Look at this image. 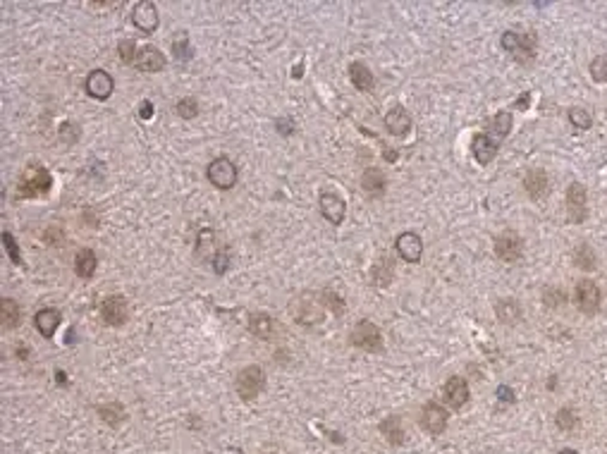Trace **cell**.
<instances>
[{"label":"cell","mask_w":607,"mask_h":454,"mask_svg":"<svg viewBox=\"0 0 607 454\" xmlns=\"http://www.w3.org/2000/svg\"><path fill=\"white\" fill-rule=\"evenodd\" d=\"M34 325L38 327V332H41L43 337H53L60 325V314L55 309H41L34 316Z\"/></svg>","instance_id":"22"},{"label":"cell","mask_w":607,"mask_h":454,"mask_svg":"<svg viewBox=\"0 0 607 454\" xmlns=\"http://www.w3.org/2000/svg\"><path fill=\"white\" fill-rule=\"evenodd\" d=\"M132 22L136 24V29L143 31V34H153L158 29V8L151 0H141V3L134 5V13H132Z\"/></svg>","instance_id":"9"},{"label":"cell","mask_w":607,"mask_h":454,"mask_svg":"<svg viewBox=\"0 0 607 454\" xmlns=\"http://www.w3.org/2000/svg\"><path fill=\"white\" fill-rule=\"evenodd\" d=\"M557 425H560L562 430H574L578 425L576 414H574L571 409H560V414H557Z\"/></svg>","instance_id":"37"},{"label":"cell","mask_w":607,"mask_h":454,"mask_svg":"<svg viewBox=\"0 0 607 454\" xmlns=\"http://www.w3.org/2000/svg\"><path fill=\"white\" fill-rule=\"evenodd\" d=\"M567 211H569V220L574 225H581L588 218V194L586 187L581 182L569 184V191H567Z\"/></svg>","instance_id":"5"},{"label":"cell","mask_w":607,"mask_h":454,"mask_svg":"<svg viewBox=\"0 0 607 454\" xmlns=\"http://www.w3.org/2000/svg\"><path fill=\"white\" fill-rule=\"evenodd\" d=\"M590 76L600 84H607V56H598L590 63Z\"/></svg>","instance_id":"33"},{"label":"cell","mask_w":607,"mask_h":454,"mask_svg":"<svg viewBox=\"0 0 607 454\" xmlns=\"http://www.w3.org/2000/svg\"><path fill=\"white\" fill-rule=\"evenodd\" d=\"M523 187H526V194L531 196V199H543L545 194H548V172L540 170V168H533V170L526 172V177H523Z\"/></svg>","instance_id":"18"},{"label":"cell","mask_w":607,"mask_h":454,"mask_svg":"<svg viewBox=\"0 0 607 454\" xmlns=\"http://www.w3.org/2000/svg\"><path fill=\"white\" fill-rule=\"evenodd\" d=\"M208 179L218 189H232L237 182V168L230 158H215L208 165Z\"/></svg>","instance_id":"6"},{"label":"cell","mask_w":607,"mask_h":454,"mask_svg":"<svg viewBox=\"0 0 607 454\" xmlns=\"http://www.w3.org/2000/svg\"><path fill=\"white\" fill-rule=\"evenodd\" d=\"M136 67L143 70V72H161L165 67V56L156 46H143L139 48V56H136Z\"/></svg>","instance_id":"17"},{"label":"cell","mask_w":607,"mask_h":454,"mask_svg":"<svg viewBox=\"0 0 607 454\" xmlns=\"http://www.w3.org/2000/svg\"><path fill=\"white\" fill-rule=\"evenodd\" d=\"M268 454H275V452H268Z\"/></svg>","instance_id":"47"},{"label":"cell","mask_w":607,"mask_h":454,"mask_svg":"<svg viewBox=\"0 0 607 454\" xmlns=\"http://www.w3.org/2000/svg\"><path fill=\"white\" fill-rule=\"evenodd\" d=\"M473 156H476V161L481 163V165H488L490 161L495 158V153H498V144H495L493 139H490L488 134H476L473 136Z\"/></svg>","instance_id":"20"},{"label":"cell","mask_w":607,"mask_h":454,"mask_svg":"<svg viewBox=\"0 0 607 454\" xmlns=\"http://www.w3.org/2000/svg\"><path fill=\"white\" fill-rule=\"evenodd\" d=\"M385 184H388V179H385V175L380 172L378 168H368V170L361 175V187L368 196H383Z\"/></svg>","instance_id":"21"},{"label":"cell","mask_w":607,"mask_h":454,"mask_svg":"<svg viewBox=\"0 0 607 454\" xmlns=\"http://www.w3.org/2000/svg\"><path fill=\"white\" fill-rule=\"evenodd\" d=\"M3 242H5V249H8L10 259H13V264L22 266V254H19V249H17V242H15V237H13V234H10V232H3Z\"/></svg>","instance_id":"39"},{"label":"cell","mask_w":607,"mask_h":454,"mask_svg":"<svg viewBox=\"0 0 607 454\" xmlns=\"http://www.w3.org/2000/svg\"><path fill=\"white\" fill-rule=\"evenodd\" d=\"M173 51H175V58H178V60H189V58H191L189 38H187L184 34H180V36L173 41Z\"/></svg>","instance_id":"34"},{"label":"cell","mask_w":607,"mask_h":454,"mask_svg":"<svg viewBox=\"0 0 607 454\" xmlns=\"http://www.w3.org/2000/svg\"><path fill=\"white\" fill-rule=\"evenodd\" d=\"M510 129H512V113L502 111L488 122V132H485V134H488L495 144H500V139H505V136L510 134Z\"/></svg>","instance_id":"23"},{"label":"cell","mask_w":607,"mask_h":454,"mask_svg":"<svg viewBox=\"0 0 607 454\" xmlns=\"http://www.w3.org/2000/svg\"><path fill=\"white\" fill-rule=\"evenodd\" d=\"M323 309H325L323 297H321V302H313V294H304V297L297 299L294 306H292V314H294L297 323H301V325H311V323L321 321Z\"/></svg>","instance_id":"7"},{"label":"cell","mask_w":607,"mask_h":454,"mask_svg":"<svg viewBox=\"0 0 607 454\" xmlns=\"http://www.w3.org/2000/svg\"><path fill=\"white\" fill-rule=\"evenodd\" d=\"M528 98H531V94H528V91H526V94H523V96L519 98V101L514 103V108H517V111H526V106H528Z\"/></svg>","instance_id":"43"},{"label":"cell","mask_w":607,"mask_h":454,"mask_svg":"<svg viewBox=\"0 0 607 454\" xmlns=\"http://www.w3.org/2000/svg\"><path fill=\"white\" fill-rule=\"evenodd\" d=\"M178 115L184 120H191L198 115V103L194 101V98H182V101L178 103Z\"/></svg>","instance_id":"38"},{"label":"cell","mask_w":607,"mask_h":454,"mask_svg":"<svg viewBox=\"0 0 607 454\" xmlns=\"http://www.w3.org/2000/svg\"><path fill=\"white\" fill-rule=\"evenodd\" d=\"M380 433L388 437L390 445H402L404 442V428L400 423V416H388L380 423Z\"/></svg>","instance_id":"26"},{"label":"cell","mask_w":607,"mask_h":454,"mask_svg":"<svg viewBox=\"0 0 607 454\" xmlns=\"http://www.w3.org/2000/svg\"><path fill=\"white\" fill-rule=\"evenodd\" d=\"M118 51H120V58H123L125 65H136V56H139V51H136L134 41H123Z\"/></svg>","instance_id":"36"},{"label":"cell","mask_w":607,"mask_h":454,"mask_svg":"<svg viewBox=\"0 0 607 454\" xmlns=\"http://www.w3.org/2000/svg\"><path fill=\"white\" fill-rule=\"evenodd\" d=\"M139 117L141 120H148V117H153V106L148 101H143L141 106H139Z\"/></svg>","instance_id":"42"},{"label":"cell","mask_w":607,"mask_h":454,"mask_svg":"<svg viewBox=\"0 0 607 454\" xmlns=\"http://www.w3.org/2000/svg\"><path fill=\"white\" fill-rule=\"evenodd\" d=\"M228 251H218V256H215V273H225V268H228Z\"/></svg>","instance_id":"40"},{"label":"cell","mask_w":607,"mask_h":454,"mask_svg":"<svg viewBox=\"0 0 607 454\" xmlns=\"http://www.w3.org/2000/svg\"><path fill=\"white\" fill-rule=\"evenodd\" d=\"M523 254V242L521 237L514 232H505L495 239V256L505 264H514V261L521 259Z\"/></svg>","instance_id":"8"},{"label":"cell","mask_w":607,"mask_h":454,"mask_svg":"<svg viewBox=\"0 0 607 454\" xmlns=\"http://www.w3.org/2000/svg\"><path fill=\"white\" fill-rule=\"evenodd\" d=\"M385 127H388V132H390V134H395V136H404L407 132H409V127H411V117H409V113H407L402 106L393 108V111L385 115Z\"/></svg>","instance_id":"19"},{"label":"cell","mask_w":607,"mask_h":454,"mask_svg":"<svg viewBox=\"0 0 607 454\" xmlns=\"http://www.w3.org/2000/svg\"><path fill=\"white\" fill-rule=\"evenodd\" d=\"M395 244H397L400 256L407 261V264H418V259H421V254H423V242H421V237H418L416 232L400 234Z\"/></svg>","instance_id":"14"},{"label":"cell","mask_w":607,"mask_h":454,"mask_svg":"<svg viewBox=\"0 0 607 454\" xmlns=\"http://www.w3.org/2000/svg\"><path fill=\"white\" fill-rule=\"evenodd\" d=\"M560 454H578V452L576 450H562Z\"/></svg>","instance_id":"45"},{"label":"cell","mask_w":607,"mask_h":454,"mask_svg":"<svg viewBox=\"0 0 607 454\" xmlns=\"http://www.w3.org/2000/svg\"><path fill=\"white\" fill-rule=\"evenodd\" d=\"M19 306L17 302H13V299H3L0 302V321H3V327L5 330H13V327L19 325Z\"/></svg>","instance_id":"27"},{"label":"cell","mask_w":607,"mask_h":454,"mask_svg":"<svg viewBox=\"0 0 607 454\" xmlns=\"http://www.w3.org/2000/svg\"><path fill=\"white\" fill-rule=\"evenodd\" d=\"M373 280H375V284H383V287L393 280V261L380 259L378 264L373 266Z\"/></svg>","instance_id":"30"},{"label":"cell","mask_w":607,"mask_h":454,"mask_svg":"<svg viewBox=\"0 0 607 454\" xmlns=\"http://www.w3.org/2000/svg\"><path fill=\"white\" fill-rule=\"evenodd\" d=\"M74 273L79 277H84V280L93 277V273H96V254H93L91 249H81L79 254H77V259H74Z\"/></svg>","instance_id":"24"},{"label":"cell","mask_w":607,"mask_h":454,"mask_svg":"<svg viewBox=\"0 0 607 454\" xmlns=\"http://www.w3.org/2000/svg\"><path fill=\"white\" fill-rule=\"evenodd\" d=\"M263 387H266V378H263V371L258 368V366H246V368H242L239 375H237V392H239V397L246 399V402H251V399L261 395Z\"/></svg>","instance_id":"2"},{"label":"cell","mask_w":607,"mask_h":454,"mask_svg":"<svg viewBox=\"0 0 607 454\" xmlns=\"http://www.w3.org/2000/svg\"><path fill=\"white\" fill-rule=\"evenodd\" d=\"M502 48L510 51L517 60L526 63V60H531L533 56H536V53H533L536 51V36L517 34V31H505V34H502Z\"/></svg>","instance_id":"4"},{"label":"cell","mask_w":607,"mask_h":454,"mask_svg":"<svg viewBox=\"0 0 607 454\" xmlns=\"http://www.w3.org/2000/svg\"><path fill=\"white\" fill-rule=\"evenodd\" d=\"M574 261H576V266L583 268V270H593L595 268V254L590 251L588 244H581L574 251Z\"/></svg>","instance_id":"31"},{"label":"cell","mask_w":607,"mask_h":454,"mask_svg":"<svg viewBox=\"0 0 607 454\" xmlns=\"http://www.w3.org/2000/svg\"><path fill=\"white\" fill-rule=\"evenodd\" d=\"M278 127H280V134H292V122H290V120H285V122L280 120Z\"/></svg>","instance_id":"44"},{"label":"cell","mask_w":607,"mask_h":454,"mask_svg":"<svg viewBox=\"0 0 607 454\" xmlns=\"http://www.w3.org/2000/svg\"><path fill=\"white\" fill-rule=\"evenodd\" d=\"M349 76H352V84H354L358 91H371L373 89V74L363 63H352L349 65Z\"/></svg>","instance_id":"25"},{"label":"cell","mask_w":607,"mask_h":454,"mask_svg":"<svg viewBox=\"0 0 607 454\" xmlns=\"http://www.w3.org/2000/svg\"><path fill=\"white\" fill-rule=\"evenodd\" d=\"M101 316L108 325H123L127 321V299L120 297V294L106 297L101 304Z\"/></svg>","instance_id":"12"},{"label":"cell","mask_w":607,"mask_h":454,"mask_svg":"<svg viewBox=\"0 0 607 454\" xmlns=\"http://www.w3.org/2000/svg\"><path fill=\"white\" fill-rule=\"evenodd\" d=\"M349 340L354 347L363 349V352H380L383 349V335H380V330L373 325L371 321H361L354 325V330H352Z\"/></svg>","instance_id":"3"},{"label":"cell","mask_w":607,"mask_h":454,"mask_svg":"<svg viewBox=\"0 0 607 454\" xmlns=\"http://www.w3.org/2000/svg\"><path fill=\"white\" fill-rule=\"evenodd\" d=\"M318 204H321V213L323 218L328 222H333V225H340L342 220H345V201L340 199L338 194H333V191H323L321 199H318Z\"/></svg>","instance_id":"13"},{"label":"cell","mask_w":607,"mask_h":454,"mask_svg":"<svg viewBox=\"0 0 607 454\" xmlns=\"http://www.w3.org/2000/svg\"><path fill=\"white\" fill-rule=\"evenodd\" d=\"M421 425L430 435H440L447 428V412L438 402H428L421 412Z\"/></svg>","instance_id":"11"},{"label":"cell","mask_w":607,"mask_h":454,"mask_svg":"<svg viewBox=\"0 0 607 454\" xmlns=\"http://www.w3.org/2000/svg\"><path fill=\"white\" fill-rule=\"evenodd\" d=\"M495 311H498L500 321L505 323H517L521 318V309H519L514 299H502V302H498V306H495Z\"/></svg>","instance_id":"29"},{"label":"cell","mask_w":607,"mask_h":454,"mask_svg":"<svg viewBox=\"0 0 607 454\" xmlns=\"http://www.w3.org/2000/svg\"><path fill=\"white\" fill-rule=\"evenodd\" d=\"M249 330L253 332L256 337H261V340H266V337H270V332H273V318L266 314H256L251 316L249 321Z\"/></svg>","instance_id":"28"},{"label":"cell","mask_w":607,"mask_h":454,"mask_svg":"<svg viewBox=\"0 0 607 454\" xmlns=\"http://www.w3.org/2000/svg\"><path fill=\"white\" fill-rule=\"evenodd\" d=\"M98 414H101V419L106 421V423H110V425H118L120 421L125 419L123 407H120V404H103V407H98Z\"/></svg>","instance_id":"32"},{"label":"cell","mask_w":607,"mask_h":454,"mask_svg":"<svg viewBox=\"0 0 607 454\" xmlns=\"http://www.w3.org/2000/svg\"><path fill=\"white\" fill-rule=\"evenodd\" d=\"M569 122L576 129H590V115L583 108H571L569 111Z\"/></svg>","instance_id":"35"},{"label":"cell","mask_w":607,"mask_h":454,"mask_svg":"<svg viewBox=\"0 0 607 454\" xmlns=\"http://www.w3.org/2000/svg\"><path fill=\"white\" fill-rule=\"evenodd\" d=\"M445 402L452 409H462L468 402V385L464 378H450L445 382Z\"/></svg>","instance_id":"16"},{"label":"cell","mask_w":607,"mask_h":454,"mask_svg":"<svg viewBox=\"0 0 607 454\" xmlns=\"http://www.w3.org/2000/svg\"><path fill=\"white\" fill-rule=\"evenodd\" d=\"M223 454H237V452H223Z\"/></svg>","instance_id":"46"},{"label":"cell","mask_w":607,"mask_h":454,"mask_svg":"<svg viewBox=\"0 0 607 454\" xmlns=\"http://www.w3.org/2000/svg\"><path fill=\"white\" fill-rule=\"evenodd\" d=\"M86 94L91 98H98V101H106V98L113 94V79H110V74L103 72V70H93V72L86 76Z\"/></svg>","instance_id":"15"},{"label":"cell","mask_w":607,"mask_h":454,"mask_svg":"<svg viewBox=\"0 0 607 454\" xmlns=\"http://www.w3.org/2000/svg\"><path fill=\"white\" fill-rule=\"evenodd\" d=\"M576 306L581 309V314L593 316L600 309V289L595 282L581 280L576 284Z\"/></svg>","instance_id":"10"},{"label":"cell","mask_w":607,"mask_h":454,"mask_svg":"<svg viewBox=\"0 0 607 454\" xmlns=\"http://www.w3.org/2000/svg\"><path fill=\"white\" fill-rule=\"evenodd\" d=\"M53 179L51 172L43 165H29L24 172H22V179L17 184V196L19 199H36V196L48 194Z\"/></svg>","instance_id":"1"},{"label":"cell","mask_w":607,"mask_h":454,"mask_svg":"<svg viewBox=\"0 0 607 454\" xmlns=\"http://www.w3.org/2000/svg\"><path fill=\"white\" fill-rule=\"evenodd\" d=\"M495 395L500 397V402H514V392L510 390V387L507 385H500L498 387V392H495Z\"/></svg>","instance_id":"41"}]
</instances>
